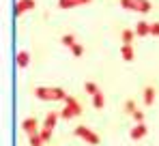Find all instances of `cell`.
<instances>
[{
    "instance_id": "1",
    "label": "cell",
    "mask_w": 159,
    "mask_h": 146,
    "mask_svg": "<svg viewBox=\"0 0 159 146\" xmlns=\"http://www.w3.org/2000/svg\"><path fill=\"white\" fill-rule=\"evenodd\" d=\"M32 95L39 101H65V97H67V93L56 86H37L32 90Z\"/></svg>"
},
{
    "instance_id": "2",
    "label": "cell",
    "mask_w": 159,
    "mask_h": 146,
    "mask_svg": "<svg viewBox=\"0 0 159 146\" xmlns=\"http://www.w3.org/2000/svg\"><path fill=\"white\" fill-rule=\"evenodd\" d=\"M65 103H67V105L60 110V118H62V121H71V118H75V116L82 114V105L78 103L75 97L67 95V97H65Z\"/></svg>"
},
{
    "instance_id": "3",
    "label": "cell",
    "mask_w": 159,
    "mask_h": 146,
    "mask_svg": "<svg viewBox=\"0 0 159 146\" xmlns=\"http://www.w3.org/2000/svg\"><path fill=\"white\" fill-rule=\"evenodd\" d=\"M120 7L133 13H151V9H153L151 0H120Z\"/></svg>"
},
{
    "instance_id": "4",
    "label": "cell",
    "mask_w": 159,
    "mask_h": 146,
    "mask_svg": "<svg viewBox=\"0 0 159 146\" xmlns=\"http://www.w3.org/2000/svg\"><path fill=\"white\" fill-rule=\"evenodd\" d=\"M73 135L82 138V140H84V142H88V144H99V142H101L99 133H97V131H93V129H88L86 125H78V127L73 129Z\"/></svg>"
},
{
    "instance_id": "5",
    "label": "cell",
    "mask_w": 159,
    "mask_h": 146,
    "mask_svg": "<svg viewBox=\"0 0 159 146\" xmlns=\"http://www.w3.org/2000/svg\"><path fill=\"white\" fill-rule=\"evenodd\" d=\"M146 133H148L146 122H138L131 131H129V138H131V140H142V138H146Z\"/></svg>"
},
{
    "instance_id": "6",
    "label": "cell",
    "mask_w": 159,
    "mask_h": 146,
    "mask_svg": "<svg viewBox=\"0 0 159 146\" xmlns=\"http://www.w3.org/2000/svg\"><path fill=\"white\" fill-rule=\"evenodd\" d=\"M34 7H37L34 0H20V2L15 4V15L20 17V15H24V13H28V11H32Z\"/></svg>"
},
{
    "instance_id": "7",
    "label": "cell",
    "mask_w": 159,
    "mask_h": 146,
    "mask_svg": "<svg viewBox=\"0 0 159 146\" xmlns=\"http://www.w3.org/2000/svg\"><path fill=\"white\" fill-rule=\"evenodd\" d=\"M93 0H58V9L67 11V9H75V7H82V4H90Z\"/></svg>"
},
{
    "instance_id": "8",
    "label": "cell",
    "mask_w": 159,
    "mask_h": 146,
    "mask_svg": "<svg viewBox=\"0 0 159 146\" xmlns=\"http://www.w3.org/2000/svg\"><path fill=\"white\" fill-rule=\"evenodd\" d=\"M58 118H60V112H48L45 118H43V127L50 129V131H54V127H56Z\"/></svg>"
},
{
    "instance_id": "9",
    "label": "cell",
    "mask_w": 159,
    "mask_h": 146,
    "mask_svg": "<svg viewBox=\"0 0 159 146\" xmlns=\"http://www.w3.org/2000/svg\"><path fill=\"white\" fill-rule=\"evenodd\" d=\"M22 129L26 131V135L39 133V122H37V118H26V121L22 122Z\"/></svg>"
},
{
    "instance_id": "10",
    "label": "cell",
    "mask_w": 159,
    "mask_h": 146,
    "mask_svg": "<svg viewBox=\"0 0 159 146\" xmlns=\"http://www.w3.org/2000/svg\"><path fill=\"white\" fill-rule=\"evenodd\" d=\"M120 56H123L125 62H133V58H135L133 45H120Z\"/></svg>"
},
{
    "instance_id": "11",
    "label": "cell",
    "mask_w": 159,
    "mask_h": 146,
    "mask_svg": "<svg viewBox=\"0 0 159 146\" xmlns=\"http://www.w3.org/2000/svg\"><path fill=\"white\" fill-rule=\"evenodd\" d=\"M135 34H138V37H146V34H151V24L144 22V20H140V22L135 24Z\"/></svg>"
},
{
    "instance_id": "12",
    "label": "cell",
    "mask_w": 159,
    "mask_h": 146,
    "mask_svg": "<svg viewBox=\"0 0 159 146\" xmlns=\"http://www.w3.org/2000/svg\"><path fill=\"white\" fill-rule=\"evenodd\" d=\"M15 62H17V67H20V69H26L28 65H30V54H28L26 49H22V52L17 54V58H15Z\"/></svg>"
},
{
    "instance_id": "13",
    "label": "cell",
    "mask_w": 159,
    "mask_h": 146,
    "mask_svg": "<svg viewBox=\"0 0 159 146\" xmlns=\"http://www.w3.org/2000/svg\"><path fill=\"white\" fill-rule=\"evenodd\" d=\"M133 37H135V30H131V28H123V32H120V41H123V45H131Z\"/></svg>"
},
{
    "instance_id": "14",
    "label": "cell",
    "mask_w": 159,
    "mask_h": 146,
    "mask_svg": "<svg viewBox=\"0 0 159 146\" xmlns=\"http://www.w3.org/2000/svg\"><path fill=\"white\" fill-rule=\"evenodd\" d=\"M142 99H144L146 105H153L155 103V86H146L144 93H142Z\"/></svg>"
},
{
    "instance_id": "15",
    "label": "cell",
    "mask_w": 159,
    "mask_h": 146,
    "mask_svg": "<svg viewBox=\"0 0 159 146\" xmlns=\"http://www.w3.org/2000/svg\"><path fill=\"white\" fill-rule=\"evenodd\" d=\"M93 105H95L97 110H103V105H106V97H103V93H101V90L93 97Z\"/></svg>"
},
{
    "instance_id": "16",
    "label": "cell",
    "mask_w": 159,
    "mask_h": 146,
    "mask_svg": "<svg viewBox=\"0 0 159 146\" xmlns=\"http://www.w3.org/2000/svg\"><path fill=\"white\" fill-rule=\"evenodd\" d=\"M60 43H62V45H67V48L71 49L75 43H78V39H75L73 34H62V37H60Z\"/></svg>"
},
{
    "instance_id": "17",
    "label": "cell",
    "mask_w": 159,
    "mask_h": 146,
    "mask_svg": "<svg viewBox=\"0 0 159 146\" xmlns=\"http://www.w3.org/2000/svg\"><path fill=\"white\" fill-rule=\"evenodd\" d=\"M84 90H86V93H88V95H90V97H95V95H97V93H99V86H97V84H95V82H90V80H88V82H86V84H84Z\"/></svg>"
},
{
    "instance_id": "18",
    "label": "cell",
    "mask_w": 159,
    "mask_h": 146,
    "mask_svg": "<svg viewBox=\"0 0 159 146\" xmlns=\"http://www.w3.org/2000/svg\"><path fill=\"white\" fill-rule=\"evenodd\" d=\"M28 140H30V146H43L45 142L41 140V135L39 133H32V135H28Z\"/></svg>"
},
{
    "instance_id": "19",
    "label": "cell",
    "mask_w": 159,
    "mask_h": 146,
    "mask_svg": "<svg viewBox=\"0 0 159 146\" xmlns=\"http://www.w3.org/2000/svg\"><path fill=\"white\" fill-rule=\"evenodd\" d=\"M135 110H138V107H135V101H133V99H129V101H125V112H127L129 116H131V114L135 112Z\"/></svg>"
},
{
    "instance_id": "20",
    "label": "cell",
    "mask_w": 159,
    "mask_h": 146,
    "mask_svg": "<svg viewBox=\"0 0 159 146\" xmlns=\"http://www.w3.org/2000/svg\"><path fill=\"white\" fill-rule=\"evenodd\" d=\"M131 116H133V121H135V125H138V122H146V116H144V112H140V110H135Z\"/></svg>"
},
{
    "instance_id": "21",
    "label": "cell",
    "mask_w": 159,
    "mask_h": 146,
    "mask_svg": "<svg viewBox=\"0 0 159 146\" xmlns=\"http://www.w3.org/2000/svg\"><path fill=\"white\" fill-rule=\"evenodd\" d=\"M71 54H73V56H82V54H84V45H80V43H75V45H73V48H71Z\"/></svg>"
},
{
    "instance_id": "22",
    "label": "cell",
    "mask_w": 159,
    "mask_h": 146,
    "mask_svg": "<svg viewBox=\"0 0 159 146\" xmlns=\"http://www.w3.org/2000/svg\"><path fill=\"white\" fill-rule=\"evenodd\" d=\"M39 135H41V140H43V142H48V140H50V138H52V131H50V129H45V127H43V129H41V131H39Z\"/></svg>"
},
{
    "instance_id": "23",
    "label": "cell",
    "mask_w": 159,
    "mask_h": 146,
    "mask_svg": "<svg viewBox=\"0 0 159 146\" xmlns=\"http://www.w3.org/2000/svg\"><path fill=\"white\" fill-rule=\"evenodd\" d=\"M151 34L159 37V22H153V24H151Z\"/></svg>"
}]
</instances>
